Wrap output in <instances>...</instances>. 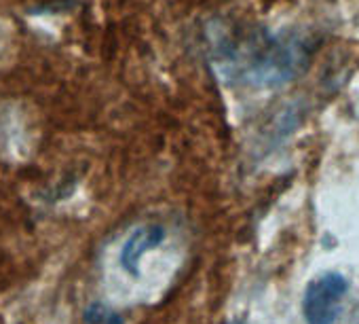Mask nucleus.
Returning a JSON list of instances; mask_svg holds the SVG:
<instances>
[{"label": "nucleus", "instance_id": "1", "mask_svg": "<svg viewBox=\"0 0 359 324\" xmlns=\"http://www.w3.org/2000/svg\"><path fill=\"white\" fill-rule=\"evenodd\" d=\"M302 43L292 37H254L239 47H218V66L256 87L287 83L302 66Z\"/></svg>", "mask_w": 359, "mask_h": 324}, {"label": "nucleus", "instance_id": "2", "mask_svg": "<svg viewBox=\"0 0 359 324\" xmlns=\"http://www.w3.org/2000/svg\"><path fill=\"white\" fill-rule=\"evenodd\" d=\"M348 284L340 273H323L304 292V318L309 324H334Z\"/></svg>", "mask_w": 359, "mask_h": 324}, {"label": "nucleus", "instance_id": "3", "mask_svg": "<svg viewBox=\"0 0 359 324\" xmlns=\"http://www.w3.org/2000/svg\"><path fill=\"white\" fill-rule=\"evenodd\" d=\"M167 238V231L163 225H156V223H148V225H142L137 227L123 244L121 248V267L125 269V273H129L131 278H140V265H142V259L158 248L163 244V240Z\"/></svg>", "mask_w": 359, "mask_h": 324}, {"label": "nucleus", "instance_id": "4", "mask_svg": "<svg viewBox=\"0 0 359 324\" xmlns=\"http://www.w3.org/2000/svg\"><path fill=\"white\" fill-rule=\"evenodd\" d=\"M85 322L87 324H123L121 316L102 303H95L85 311Z\"/></svg>", "mask_w": 359, "mask_h": 324}]
</instances>
